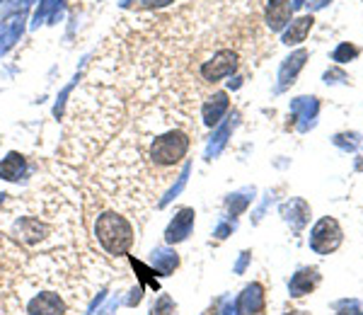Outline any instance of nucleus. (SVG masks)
<instances>
[{
	"label": "nucleus",
	"instance_id": "nucleus-1",
	"mask_svg": "<svg viewBox=\"0 0 363 315\" xmlns=\"http://www.w3.org/2000/svg\"><path fill=\"white\" fill-rule=\"evenodd\" d=\"M95 238L102 245L104 253L121 258V255H126L133 248V226L128 223L124 216L104 211L95 221Z\"/></svg>",
	"mask_w": 363,
	"mask_h": 315
},
{
	"label": "nucleus",
	"instance_id": "nucleus-2",
	"mask_svg": "<svg viewBox=\"0 0 363 315\" xmlns=\"http://www.w3.org/2000/svg\"><path fill=\"white\" fill-rule=\"evenodd\" d=\"M186 150H189V136L179 129H172L155 138L153 145H150V158H153L155 165L172 167V165H177V162H182Z\"/></svg>",
	"mask_w": 363,
	"mask_h": 315
},
{
	"label": "nucleus",
	"instance_id": "nucleus-3",
	"mask_svg": "<svg viewBox=\"0 0 363 315\" xmlns=\"http://www.w3.org/2000/svg\"><path fill=\"white\" fill-rule=\"evenodd\" d=\"M344 241V233H342V226H339L337 219L332 216H325L315 223L313 233H310V248L315 250L318 255H330L342 245Z\"/></svg>",
	"mask_w": 363,
	"mask_h": 315
},
{
	"label": "nucleus",
	"instance_id": "nucleus-4",
	"mask_svg": "<svg viewBox=\"0 0 363 315\" xmlns=\"http://www.w3.org/2000/svg\"><path fill=\"white\" fill-rule=\"evenodd\" d=\"M238 71V54L230 49H220L218 54H213V58H208L201 66V78L206 83H218L225 75H233Z\"/></svg>",
	"mask_w": 363,
	"mask_h": 315
},
{
	"label": "nucleus",
	"instance_id": "nucleus-5",
	"mask_svg": "<svg viewBox=\"0 0 363 315\" xmlns=\"http://www.w3.org/2000/svg\"><path fill=\"white\" fill-rule=\"evenodd\" d=\"M320 284V272L315 270V267H303V270H298L294 274V279H291L289 284V291L294 299H303V296L313 294L315 289H318Z\"/></svg>",
	"mask_w": 363,
	"mask_h": 315
},
{
	"label": "nucleus",
	"instance_id": "nucleus-6",
	"mask_svg": "<svg viewBox=\"0 0 363 315\" xmlns=\"http://www.w3.org/2000/svg\"><path fill=\"white\" fill-rule=\"evenodd\" d=\"M29 315H66V303L54 291L39 294L29 301Z\"/></svg>",
	"mask_w": 363,
	"mask_h": 315
},
{
	"label": "nucleus",
	"instance_id": "nucleus-7",
	"mask_svg": "<svg viewBox=\"0 0 363 315\" xmlns=\"http://www.w3.org/2000/svg\"><path fill=\"white\" fill-rule=\"evenodd\" d=\"M318 112H320L318 97H298V100H294V104H291V114H294L296 119H301V124H298L301 131H308L310 126H313Z\"/></svg>",
	"mask_w": 363,
	"mask_h": 315
},
{
	"label": "nucleus",
	"instance_id": "nucleus-8",
	"mask_svg": "<svg viewBox=\"0 0 363 315\" xmlns=\"http://www.w3.org/2000/svg\"><path fill=\"white\" fill-rule=\"evenodd\" d=\"M291 3L294 0H269L267 5V25L272 32H281L291 20Z\"/></svg>",
	"mask_w": 363,
	"mask_h": 315
},
{
	"label": "nucleus",
	"instance_id": "nucleus-9",
	"mask_svg": "<svg viewBox=\"0 0 363 315\" xmlns=\"http://www.w3.org/2000/svg\"><path fill=\"white\" fill-rule=\"evenodd\" d=\"M267 308V301H264V289L262 284H250L245 289V294L240 296V311L245 315H262Z\"/></svg>",
	"mask_w": 363,
	"mask_h": 315
},
{
	"label": "nucleus",
	"instance_id": "nucleus-10",
	"mask_svg": "<svg viewBox=\"0 0 363 315\" xmlns=\"http://www.w3.org/2000/svg\"><path fill=\"white\" fill-rule=\"evenodd\" d=\"M308 61V51L306 49H298L296 54H291L289 58L284 61V66H281L279 71V85L281 87H289L296 83V75L301 73V68L306 66Z\"/></svg>",
	"mask_w": 363,
	"mask_h": 315
},
{
	"label": "nucleus",
	"instance_id": "nucleus-11",
	"mask_svg": "<svg viewBox=\"0 0 363 315\" xmlns=\"http://www.w3.org/2000/svg\"><path fill=\"white\" fill-rule=\"evenodd\" d=\"M228 107H230V102H228V95L225 92H216L213 97H208L206 104H203V121H206V126H216L220 121V116L228 112Z\"/></svg>",
	"mask_w": 363,
	"mask_h": 315
},
{
	"label": "nucleus",
	"instance_id": "nucleus-12",
	"mask_svg": "<svg viewBox=\"0 0 363 315\" xmlns=\"http://www.w3.org/2000/svg\"><path fill=\"white\" fill-rule=\"evenodd\" d=\"M191 226H194V211L191 209H182V211L174 216V221L169 223L167 228V241L169 243H177V241H184L189 236Z\"/></svg>",
	"mask_w": 363,
	"mask_h": 315
},
{
	"label": "nucleus",
	"instance_id": "nucleus-13",
	"mask_svg": "<svg viewBox=\"0 0 363 315\" xmlns=\"http://www.w3.org/2000/svg\"><path fill=\"white\" fill-rule=\"evenodd\" d=\"M313 22H315V17H313V15H303V17H298L296 22H291V27L284 32V44L294 46V44L306 42L308 32L313 29Z\"/></svg>",
	"mask_w": 363,
	"mask_h": 315
},
{
	"label": "nucleus",
	"instance_id": "nucleus-14",
	"mask_svg": "<svg viewBox=\"0 0 363 315\" xmlns=\"http://www.w3.org/2000/svg\"><path fill=\"white\" fill-rule=\"evenodd\" d=\"M25 170H27V162H25V155H20V153H10L0 162V177L10 179V182L20 179L22 175H25Z\"/></svg>",
	"mask_w": 363,
	"mask_h": 315
},
{
	"label": "nucleus",
	"instance_id": "nucleus-15",
	"mask_svg": "<svg viewBox=\"0 0 363 315\" xmlns=\"http://www.w3.org/2000/svg\"><path fill=\"white\" fill-rule=\"evenodd\" d=\"M361 54V49L359 46H354V44H339L337 49H335V54H332V58H335L337 63H347V61H354L356 56Z\"/></svg>",
	"mask_w": 363,
	"mask_h": 315
},
{
	"label": "nucleus",
	"instance_id": "nucleus-16",
	"mask_svg": "<svg viewBox=\"0 0 363 315\" xmlns=\"http://www.w3.org/2000/svg\"><path fill=\"white\" fill-rule=\"evenodd\" d=\"M153 315H177V306H174L169 296H162L153 306Z\"/></svg>",
	"mask_w": 363,
	"mask_h": 315
},
{
	"label": "nucleus",
	"instance_id": "nucleus-17",
	"mask_svg": "<svg viewBox=\"0 0 363 315\" xmlns=\"http://www.w3.org/2000/svg\"><path fill=\"white\" fill-rule=\"evenodd\" d=\"M337 313L339 315H363L359 301H342V303H337Z\"/></svg>",
	"mask_w": 363,
	"mask_h": 315
},
{
	"label": "nucleus",
	"instance_id": "nucleus-18",
	"mask_svg": "<svg viewBox=\"0 0 363 315\" xmlns=\"http://www.w3.org/2000/svg\"><path fill=\"white\" fill-rule=\"evenodd\" d=\"M335 143L347 150H354L356 145H359V136H356V133H349V136L347 133H339V136H335Z\"/></svg>",
	"mask_w": 363,
	"mask_h": 315
},
{
	"label": "nucleus",
	"instance_id": "nucleus-19",
	"mask_svg": "<svg viewBox=\"0 0 363 315\" xmlns=\"http://www.w3.org/2000/svg\"><path fill=\"white\" fill-rule=\"evenodd\" d=\"M143 5H148V8H155V5H167L172 3V0H140Z\"/></svg>",
	"mask_w": 363,
	"mask_h": 315
},
{
	"label": "nucleus",
	"instance_id": "nucleus-20",
	"mask_svg": "<svg viewBox=\"0 0 363 315\" xmlns=\"http://www.w3.org/2000/svg\"><path fill=\"white\" fill-rule=\"evenodd\" d=\"M327 3H330V0H310V8H313V10H320V8H325Z\"/></svg>",
	"mask_w": 363,
	"mask_h": 315
},
{
	"label": "nucleus",
	"instance_id": "nucleus-21",
	"mask_svg": "<svg viewBox=\"0 0 363 315\" xmlns=\"http://www.w3.org/2000/svg\"><path fill=\"white\" fill-rule=\"evenodd\" d=\"M286 315H310V313H306V311H289Z\"/></svg>",
	"mask_w": 363,
	"mask_h": 315
}]
</instances>
